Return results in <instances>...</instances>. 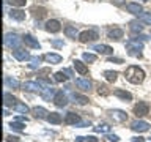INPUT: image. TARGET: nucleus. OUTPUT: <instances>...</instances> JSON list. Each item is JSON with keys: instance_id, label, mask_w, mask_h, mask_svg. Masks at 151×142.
I'll list each match as a JSON object with an SVG mask.
<instances>
[{"instance_id": "nucleus-1", "label": "nucleus", "mask_w": 151, "mask_h": 142, "mask_svg": "<svg viewBox=\"0 0 151 142\" xmlns=\"http://www.w3.org/2000/svg\"><path fill=\"white\" fill-rule=\"evenodd\" d=\"M126 79L129 80L131 84H142L145 79V71L139 68V66L132 65L126 70Z\"/></svg>"}, {"instance_id": "nucleus-2", "label": "nucleus", "mask_w": 151, "mask_h": 142, "mask_svg": "<svg viewBox=\"0 0 151 142\" xmlns=\"http://www.w3.org/2000/svg\"><path fill=\"white\" fill-rule=\"evenodd\" d=\"M126 49L129 52V55H134V57H139L140 55V51L143 49V44L137 40V38H132L126 43Z\"/></svg>"}, {"instance_id": "nucleus-3", "label": "nucleus", "mask_w": 151, "mask_h": 142, "mask_svg": "<svg viewBox=\"0 0 151 142\" xmlns=\"http://www.w3.org/2000/svg\"><path fill=\"white\" fill-rule=\"evenodd\" d=\"M22 38H19L16 33H6L5 35V44L9 47H14V49H19V44H21Z\"/></svg>"}, {"instance_id": "nucleus-4", "label": "nucleus", "mask_w": 151, "mask_h": 142, "mask_svg": "<svg viewBox=\"0 0 151 142\" xmlns=\"http://www.w3.org/2000/svg\"><path fill=\"white\" fill-rule=\"evenodd\" d=\"M131 130L135 131V133H145L150 130V123L148 122H143V120H135L131 123Z\"/></svg>"}, {"instance_id": "nucleus-5", "label": "nucleus", "mask_w": 151, "mask_h": 142, "mask_svg": "<svg viewBox=\"0 0 151 142\" xmlns=\"http://www.w3.org/2000/svg\"><path fill=\"white\" fill-rule=\"evenodd\" d=\"M148 112H150V106H148V103H145V101H140L134 106V114L137 117H143Z\"/></svg>"}, {"instance_id": "nucleus-6", "label": "nucleus", "mask_w": 151, "mask_h": 142, "mask_svg": "<svg viewBox=\"0 0 151 142\" xmlns=\"http://www.w3.org/2000/svg\"><path fill=\"white\" fill-rule=\"evenodd\" d=\"M98 40V33L93 30H85L79 35V41L80 43H88V41H94Z\"/></svg>"}, {"instance_id": "nucleus-7", "label": "nucleus", "mask_w": 151, "mask_h": 142, "mask_svg": "<svg viewBox=\"0 0 151 142\" xmlns=\"http://www.w3.org/2000/svg\"><path fill=\"white\" fill-rule=\"evenodd\" d=\"M52 101H54V104H55L57 107H65L66 104H68V98H66V95L60 90V92L55 93V96H54Z\"/></svg>"}, {"instance_id": "nucleus-8", "label": "nucleus", "mask_w": 151, "mask_h": 142, "mask_svg": "<svg viewBox=\"0 0 151 142\" xmlns=\"http://www.w3.org/2000/svg\"><path fill=\"white\" fill-rule=\"evenodd\" d=\"M44 28H46L47 32H50V33H57V32L61 30V24L57 21V19H49V21L46 22Z\"/></svg>"}, {"instance_id": "nucleus-9", "label": "nucleus", "mask_w": 151, "mask_h": 142, "mask_svg": "<svg viewBox=\"0 0 151 142\" xmlns=\"http://www.w3.org/2000/svg\"><path fill=\"white\" fill-rule=\"evenodd\" d=\"M55 88L52 87V85H46V87H42L41 88V96L46 99V101H50V99H54L55 96Z\"/></svg>"}, {"instance_id": "nucleus-10", "label": "nucleus", "mask_w": 151, "mask_h": 142, "mask_svg": "<svg viewBox=\"0 0 151 142\" xmlns=\"http://www.w3.org/2000/svg\"><path fill=\"white\" fill-rule=\"evenodd\" d=\"M13 57L19 62H25V60H30V54L25 51V49H14L13 51Z\"/></svg>"}, {"instance_id": "nucleus-11", "label": "nucleus", "mask_w": 151, "mask_h": 142, "mask_svg": "<svg viewBox=\"0 0 151 142\" xmlns=\"http://www.w3.org/2000/svg\"><path fill=\"white\" fill-rule=\"evenodd\" d=\"M22 41L25 43L28 47H33V49H40V47H41V44L38 43V40H36V38H33L32 35H24Z\"/></svg>"}, {"instance_id": "nucleus-12", "label": "nucleus", "mask_w": 151, "mask_h": 142, "mask_svg": "<svg viewBox=\"0 0 151 142\" xmlns=\"http://www.w3.org/2000/svg\"><path fill=\"white\" fill-rule=\"evenodd\" d=\"M110 115L115 122H124L127 120V114L124 111H120V109H113V111H110Z\"/></svg>"}, {"instance_id": "nucleus-13", "label": "nucleus", "mask_w": 151, "mask_h": 142, "mask_svg": "<svg viewBox=\"0 0 151 142\" xmlns=\"http://www.w3.org/2000/svg\"><path fill=\"white\" fill-rule=\"evenodd\" d=\"M65 123L66 125H79L80 123V117L76 112H68L65 117Z\"/></svg>"}, {"instance_id": "nucleus-14", "label": "nucleus", "mask_w": 151, "mask_h": 142, "mask_svg": "<svg viewBox=\"0 0 151 142\" xmlns=\"http://www.w3.org/2000/svg\"><path fill=\"white\" fill-rule=\"evenodd\" d=\"M93 51H96L98 54H102V55H110L113 52V49L107 44H96V46H93Z\"/></svg>"}, {"instance_id": "nucleus-15", "label": "nucleus", "mask_w": 151, "mask_h": 142, "mask_svg": "<svg viewBox=\"0 0 151 142\" xmlns=\"http://www.w3.org/2000/svg\"><path fill=\"white\" fill-rule=\"evenodd\" d=\"M44 60L47 62V63H50V65H57V63H60L61 60V55L60 54H54V52H49V54H46L44 55Z\"/></svg>"}, {"instance_id": "nucleus-16", "label": "nucleus", "mask_w": 151, "mask_h": 142, "mask_svg": "<svg viewBox=\"0 0 151 142\" xmlns=\"http://www.w3.org/2000/svg\"><path fill=\"white\" fill-rule=\"evenodd\" d=\"M126 9L129 11L131 14H142L143 13V8H142V5H139V3H134V2H131V3H127L126 5Z\"/></svg>"}, {"instance_id": "nucleus-17", "label": "nucleus", "mask_w": 151, "mask_h": 142, "mask_svg": "<svg viewBox=\"0 0 151 142\" xmlns=\"http://www.w3.org/2000/svg\"><path fill=\"white\" fill-rule=\"evenodd\" d=\"M113 95H115V96H118L120 99H123V101H131V99H132V95H131L129 92H126V90H123V88L113 90Z\"/></svg>"}, {"instance_id": "nucleus-18", "label": "nucleus", "mask_w": 151, "mask_h": 142, "mask_svg": "<svg viewBox=\"0 0 151 142\" xmlns=\"http://www.w3.org/2000/svg\"><path fill=\"white\" fill-rule=\"evenodd\" d=\"M76 85H77L82 92H88V90L91 88V82H90L88 79H82V78L76 79Z\"/></svg>"}, {"instance_id": "nucleus-19", "label": "nucleus", "mask_w": 151, "mask_h": 142, "mask_svg": "<svg viewBox=\"0 0 151 142\" xmlns=\"http://www.w3.org/2000/svg\"><path fill=\"white\" fill-rule=\"evenodd\" d=\"M123 35H124V32H123V28H120V27L112 28V30H109V33H107V36L110 38V40H120V38H123Z\"/></svg>"}, {"instance_id": "nucleus-20", "label": "nucleus", "mask_w": 151, "mask_h": 142, "mask_svg": "<svg viewBox=\"0 0 151 142\" xmlns=\"http://www.w3.org/2000/svg\"><path fill=\"white\" fill-rule=\"evenodd\" d=\"M24 88L28 90V92H41V84L28 80V82H24Z\"/></svg>"}, {"instance_id": "nucleus-21", "label": "nucleus", "mask_w": 151, "mask_h": 142, "mask_svg": "<svg viewBox=\"0 0 151 142\" xmlns=\"http://www.w3.org/2000/svg\"><path fill=\"white\" fill-rule=\"evenodd\" d=\"M46 120L49 123H52V125H58V123H61V115L58 112H49Z\"/></svg>"}, {"instance_id": "nucleus-22", "label": "nucleus", "mask_w": 151, "mask_h": 142, "mask_svg": "<svg viewBox=\"0 0 151 142\" xmlns=\"http://www.w3.org/2000/svg\"><path fill=\"white\" fill-rule=\"evenodd\" d=\"M9 16H11L14 21H24L25 19V11H22V9H11L9 11Z\"/></svg>"}, {"instance_id": "nucleus-23", "label": "nucleus", "mask_w": 151, "mask_h": 142, "mask_svg": "<svg viewBox=\"0 0 151 142\" xmlns=\"http://www.w3.org/2000/svg\"><path fill=\"white\" fill-rule=\"evenodd\" d=\"M65 35L68 38H73V40H76V36H79L80 33L77 32V28H76L74 25H66L65 27Z\"/></svg>"}, {"instance_id": "nucleus-24", "label": "nucleus", "mask_w": 151, "mask_h": 142, "mask_svg": "<svg viewBox=\"0 0 151 142\" xmlns=\"http://www.w3.org/2000/svg\"><path fill=\"white\" fill-rule=\"evenodd\" d=\"M73 63H74V68H76V71H77L79 74L83 76V74L88 73V68H87V66H85V63H82L80 60H74Z\"/></svg>"}, {"instance_id": "nucleus-25", "label": "nucleus", "mask_w": 151, "mask_h": 142, "mask_svg": "<svg viewBox=\"0 0 151 142\" xmlns=\"http://www.w3.org/2000/svg\"><path fill=\"white\" fill-rule=\"evenodd\" d=\"M32 112L36 118H47V115H49V112H47L44 107H35Z\"/></svg>"}, {"instance_id": "nucleus-26", "label": "nucleus", "mask_w": 151, "mask_h": 142, "mask_svg": "<svg viewBox=\"0 0 151 142\" xmlns=\"http://www.w3.org/2000/svg\"><path fill=\"white\" fill-rule=\"evenodd\" d=\"M32 13L35 14L36 19H42V17L46 16L47 11H46V8H42V7H33V8H32Z\"/></svg>"}, {"instance_id": "nucleus-27", "label": "nucleus", "mask_w": 151, "mask_h": 142, "mask_svg": "<svg viewBox=\"0 0 151 142\" xmlns=\"http://www.w3.org/2000/svg\"><path fill=\"white\" fill-rule=\"evenodd\" d=\"M5 85H6L8 88H19V80L17 79H13V78H9V76H6L5 78Z\"/></svg>"}, {"instance_id": "nucleus-28", "label": "nucleus", "mask_w": 151, "mask_h": 142, "mask_svg": "<svg viewBox=\"0 0 151 142\" xmlns=\"http://www.w3.org/2000/svg\"><path fill=\"white\" fill-rule=\"evenodd\" d=\"M3 98H5V106H6V107H8V106L14 107V106H16V104L19 103L17 99L14 98L13 95H9V93H5V96H3Z\"/></svg>"}, {"instance_id": "nucleus-29", "label": "nucleus", "mask_w": 151, "mask_h": 142, "mask_svg": "<svg viewBox=\"0 0 151 142\" xmlns=\"http://www.w3.org/2000/svg\"><path fill=\"white\" fill-rule=\"evenodd\" d=\"M104 78H106L109 82H115L116 78H118V73L116 71H104Z\"/></svg>"}, {"instance_id": "nucleus-30", "label": "nucleus", "mask_w": 151, "mask_h": 142, "mask_svg": "<svg viewBox=\"0 0 151 142\" xmlns=\"http://www.w3.org/2000/svg\"><path fill=\"white\" fill-rule=\"evenodd\" d=\"M73 99H74V103L82 104V106L88 103V98L87 96H82V95H77V93H73Z\"/></svg>"}, {"instance_id": "nucleus-31", "label": "nucleus", "mask_w": 151, "mask_h": 142, "mask_svg": "<svg viewBox=\"0 0 151 142\" xmlns=\"http://www.w3.org/2000/svg\"><path fill=\"white\" fill-rule=\"evenodd\" d=\"M54 80L55 82H65V80H68V76H66L63 71H58V73L54 74Z\"/></svg>"}, {"instance_id": "nucleus-32", "label": "nucleus", "mask_w": 151, "mask_h": 142, "mask_svg": "<svg viewBox=\"0 0 151 142\" xmlns=\"http://www.w3.org/2000/svg\"><path fill=\"white\" fill-rule=\"evenodd\" d=\"M76 142H99L94 136H80V137H76Z\"/></svg>"}, {"instance_id": "nucleus-33", "label": "nucleus", "mask_w": 151, "mask_h": 142, "mask_svg": "<svg viewBox=\"0 0 151 142\" xmlns=\"http://www.w3.org/2000/svg\"><path fill=\"white\" fill-rule=\"evenodd\" d=\"M139 21L148 24V25H151V13H142L140 17H139Z\"/></svg>"}, {"instance_id": "nucleus-34", "label": "nucleus", "mask_w": 151, "mask_h": 142, "mask_svg": "<svg viewBox=\"0 0 151 142\" xmlns=\"http://www.w3.org/2000/svg\"><path fill=\"white\" fill-rule=\"evenodd\" d=\"M41 65V57H32L30 59V63H28V66H30V68H38V66Z\"/></svg>"}, {"instance_id": "nucleus-35", "label": "nucleus", "mask_w": 151, "mask_h": 142, "mask_svg": "<svg viewBox=\"0 0 151 142\" xmlns=\"http://www.w3.org/2000/svg\"><path fill=\"white\" fill-rule=\"evenodd\" d=\"M109 130H110V126L106 125V123H99L98 126H94V131L96 133H109Z\"/></svg>"}, {"instance_id": "nucleus-36", "label": "nucleus", "mask_w": 151, "mask_h": 142, "mask_svg": "<svg viewBox=\"0 0 151 142\" xmlns=\"http://www.w3.org/2000/svg\"><path fill=\"white\" fill-rule=\"evenodd\" d=\"M142 30H143V25H142L140 22H131V32H134V33H140Z\"/></svg>"}, {"instance_id": "nucleus-37", "label": "nucleus", "mask_w": 151, "mask_h": 142, "mask_svg": "<svg viewBox=\"0 0 151 142\" xmlns=\"http://www.w3.org/2000/svg\"><path fill=\"white\" fill-rule=\"evenodd\" d=\"M9 126H11V130H14V131H24V126H25V125H24V122L17 120V122H13Z\"/></svg>"}, {"instance_id": "nucleus-38", "label": "nucleus", "mask_w": 151, "mask_h": 142, "mask_svg": "<svg viewBox=\"0 0 151 142\" xmlns=\"http://www.w3.org/2000/svg\"><path fill=\"white\" fill-rule=\"evenodd\" d=\"M82 59H83L85 62L93 63V62H96V55H94V54H90V52H83V54H82Z\"/></svg>"}, {"instance_id": "nucleus-39", "label": "nucleus", "mask_w": 151, "mask_h": 142, "mask_svg": "<svg viewBox=\"0 0 151 142\" xmlns=\"http://www.w3.org/2000/svg\"><path fill=\"white\" fill-rule=\"evenodd\" d=\"M13 109H14V111H17V112H22V114H27L28 112V107L25 106V104H22V103H17Z\"/></svg>"}, {"instance_id": "nucleus-40", "label": "nucleus", "mask_w": 151, "mask_h": 142, "mask_svg": "<svg viewBox=\"0 0 151 142\" xmlns=\"http://www.w3.org/2000/svg\"><path fill=\"white\" fill-rule=\"evenodd\" d=\"M98 93L99 95H102V96H107V95L109 93H110V90H109V87H107V85H99V88H98Z\"/></svg>"}, {"instance_id": "nucleus-41", "label": "nucleus", "mask_w": 151, "mask_h": 142, "mask_svg": "<svg viewBox=\"0 0 151 142\" xmlns=\"http://www.w3.org/2000/svg\"><path fill=\"white\" fill-rule=\"evenodd\" d=\"M9 5H13V7H24V5L27 3V0H6Z\"/></svg>"}, {"instance_id": "nucleus-42", "label": "nucleus", "mask_w": 151, "mask_h": 142, "mask_svg": "<svg viewBox=\"0 0 151 142\" xmlns=\"http://www.w3.org/2000/svg\"><path fill=\"white\" fill-rule=\"evenodd\" d=\"M50 43H52V46H55V47H61V46H63V41H61V40H52Z\"/></svg>"}, {"instance_id": "nucleus-43", "label": "nucleus", "mask_w": 151, "mask_h": 142, "mask_svg": "<svg viewBox=\"0 0 151 142\" xmlns=\"http://www.w3.org/2000/svg\"><path fill=\"white\" fill-rule=\"evenodd\" d=\"M107 139L110 141V142H118V141H120V137H118L116 134H109V136H107Z\"/></svg>"}, {"instance_id": "nucleus-44", "label": "nucleus", "mask_w": 151, "mask_h": 142, "mask_svg": "<svg viewBox=\"0 0 151 142\" xmlns=\"http://www.w3.org/2000/svg\"><path fill=\"white\" fill-rule=\"evenodd\" d=\"M17 139H19V137H16V136H8L6 137V142H19Z\"/></svg>"}, {"instance_id": "nucleus-45", "label": "nucleus", "mask_w": 151, "mask_h": 142, "mask_svg": "<svg viewBox=\"0 0 151 142\" xmlns=\"http://www.w3.org/2000/svg\"><path fill=\"white\" fill-rule=\"evenodd\" d=\"M131 142H145V139H143V137H132V141Z\"/></svg>"}, {"instance_id": "nucleus-46", "label": "nucleus", "mask_w": 151, "mask_h": 142, "mask_svg": "<svg viewBox=\"0 0 151 142\" xmlns=\"http://www.w3.org/2000/svg\"><path fill=\"white\" fill-rule=\"evenodd\" d=\"M113 3L116 5V7H121V5H124V0H112Z\"/></svg>"}, {"instance_id": "nucleus-47", "label": "nucleus", "mask_w": 151, "mask_h": 142, "mask_svg": "<svg viewBox=\"0 0 151 142\" xmlns=\"http://www.w3.org/2000/svg\"><path fill=\"white\" fill-rule=\"evenodd\" d=\"M109 62H110V63H123V60H121V59H110Z\"/></svg>"}, {"instance_id": "nucleus-48", "label": "nucleus", "mask_w": 151, "mask_h": 142, "mask_svg": "<svg viewBox=\"0 0 151 142\" xmlns=\"http://www.w3.org/2000/svg\"><path fill=\"white\" fill-rule=\"evenodd\" d=\"M63 73L68 76V78H71V76H73V71H71V70H63Z\"/></svg>"}, {"instance_id": "nucleus-49", "label": "nucleus", "mask_w": 151, "mask_h": 142, "mask_svg": "<svg viewBox=\"0 0 151 142\" xmlns=\"http://www.w3.org/2000/svg\"><path fill=\"white\" fill-rule=\"evenodd\" d=\"M143 2H148V0H143Z\"/></svg>"}]
</instances>
